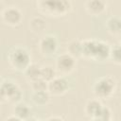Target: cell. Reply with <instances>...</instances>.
I'll list each match as a JSON object with an SVG mask.
<instances>
[{"label": "cell", "mask_w": 121, "mask_h": 121, "mask_svg": "<svg viewBox=\"0 0 121 121\" xmlns=\"http://www.w3.org/2000/svg\"><path fill=\"white\" fill-rule=\"evenodd\" d=\"M0 97L2 102L16 104L18 102H21L23 92L16 82L9 79H5L1 83Z\"/></svg>", "instance_id": "5b68a950"}, {"label": "cell", "mask_w": 121, "mask_h": 121, "mask_svg": "<svg viewBox=\"0 0 121 121\" xmlns=\"http://www.w3.org/2000/svg\"><path fill=\"white\" fill-rule=\"evenodd\" d=\"M28 27L30 31L33 32L34 34H41L46 29L47 24H46V21L43 17L33 16L28 21Z\"/></svg>", "instance_id": "7c38bea8"}, {"label": "cell", "mask_w": 121, "mask_h": 121, "mask_svg": "<svg viewBox=\"0 0 121 121\" xmlns=\"http://www.w3.org/2000/svg\"><path fill=\"white\" fill-rule=\"evenodd\" d=\"M117 39H118V42H119V44H121V32L117 35Z\"/></svg>", "instance_id": "d4e9b609"}, {"label": "cell", "mask_w": 121, "mask_h": 121, "mask_svg": "<svg viewBox=\"0 0 121 121\" xmlns=\"http://www.w3.org/2000/svg\"><path fill=\"white\" fill-rule=\"evenodd\" d=\"M107 2L104 0H88L84 3L85 10L92 16H99L107 9Z\"/></svg>", "instance_id": "30bf717a"}, {"label": "cell", "mask_w": 121, "mask_h": 121, "mask_svg": "<svg viewBox=\"0 0 121 121\" xmlns=\"http://www.w3.org/2000/svg\"><path fill=\"white\" fill-rule=\"evenodd\" d=\"M102 107H103V104L99 99L92 98L86 102L84 106V112L91 119H95V118H97V116L99 115Z\"/></svg>", "instance_id": "8fae6325"}, {"label": "cell", "mask_w": 121, "mask_h": 121, "mask_svg": "<svg viewBox=\"0 0 121 121\" xmlns=\"http://www.w3.org/2000/svg\"><path fill=\"white\" fill-rule=\"evenodd\" d=\"M57 77V71L56 68L51 66V65H44L42 66V70H41V78L43 79H44L45 81L49 82L51 81L53 78H55Z\"/></svg>", "instance_id": "ac0fdd59"}, {"label": "cell", "mask_w": 121, "mask_h": 121, "mask_svg": "<svg viewBox=\"0 0 121 121\" xmlns=\"http://www.w3.org/2000/svg\"><path fill=\"white\" fill-rule=\"evenodd\" d=\"M39 50L43 56L49 57L54 55L58 50V40L52 34L43 35L39 41Z\"/></svg>", "instance_id": "ba28073f"}, {"label": "cell", "mask_w": 121, "mask_h": 121, "mask_svg": "<svg viewBox=\"0 0 121 121\" xmlns=\"http://www.w3.org/2000/svg\"><path fill=\"white\" fill-rule=\"evenodd\" d=\"M12 112L14 115H16L23 121H26V120L31 118L32 111L27 104H26L24 102H18V103L14 104V106L12 108Z\"/></svg>", "instance_id": "4fadbf2b"}, {"label": "cell", "mask_w": 121, "mask_h": 121, "mask_svg": "<svg viewBox=\"0 0 121 121\" xmlns=\"http://www.w3.org/2000/svg\"><path fill=\"white\" fill-rule=\"evenodd\" d=\"M30 87L33 92H43V91H48V82L43 79L42 78L31 81Z\"/></svg>", "instance_id": "d6986e66"}, {"label": "cell", "mask_w": 121, "mask_h": 121, "mask_svg": "<svg viewBox=\"0 0 121 121\" xmlns=\"http://www.w3.org/2000/svg\"><path fill=\"white\" fill-rule=\"evenodd\" d=\"M91 121H104V120H101V119H98V118H95V119H91ZM112 121V120H110Z\"/></svg>", "instance_id": "484cf974"}, {"label": "cell", "mask_w": 121, "mask_h": 121, "mask_svg": "<svg viewBox=\"0 0 121 121\" xmlns=\"http://www.w3.org/2000/svg\"><path fill=\"white\" fill-rule=\"evenodd\" d=\"M98 119H101V120H104V121H110L112 120V112L110 110V108L106 107L103 105L101 111H100V113L99 115L97 116Z\"/></svg>", "instance_id": "44dd1931"}, {"label": "cell", "mask_w": 121, "mask_h": 121, "mask_svg": "<svg viewBox=\"0 0 121 121\" xmlns=\"http://www.w3.org/2000/svg\"><path fill=\"white\" fill-rule=\"evenodd\" d=\"M41 70L42 66L37 63H31L25 71V76L29 80V82L34 81L41 78Z\"/></svg>", "instance_id": "e0dca14e"}, {"label": "cell", "mask_w": 121, "mask_h": 121, "mask_svg": "<svg viewBox=\"0 0 121 121\" xmlns=\"http://www.w3.org/2000/svg\"><path fill=\"white\" fill-rule=\"evenodd\" d=\"M69 88L68 80L62 76H57L48 82V92L51 95H62Z\"/></svg>", "instance_id": "9c48e42d"}, {"label": "cell", "mask_w": 121, "mask_h": 121, "mask_svg": "<svg viewBox=\"0 0 121 121\" xmlns=\"http://www.w3.org/2000/svg\"><path fill=\"white\" fill-rule=\"evenodd\" d=\"M26 121H43V120H38V119H36V118L31 117V118H29V119H27V120H26Z\"/></svg>", "instance_id": "cb8c5ba5"}, {"label": "cell", "mask_w": 121, "mask_h": 121, "mask_svg": "<svg viewBox=\"0 0 121 121\" xmlns=\"http://www.w3.org/2000/svg\"><path fill=\"white\" fill-rule=\"evenodd\" d=\"M66 52L72 57H74L76 60L83 57L82 56V41H79L78 39L70 41L67 44Z\"/></svg>", "instance_id": "9a60e30c"}, {"label": "cell", "mask_w": 121, "mask_h": 121, "mask_svg": "<svg viewBox=\"0 0 121 121\" xmlns=\"http://www.w3.org/2000/svg\"><path fill=\"white\" fill-rule=\"evenodd\" d=\"M8 60L13 69L21 72H25L32 63L29 52L22 46H15L11 48L8 53Z\"/></svg>", "instance_id": "277c9868"}, {"label": "cell", "mask_w": 121, "mask_h": 121, "mask_svg": "<svg viewBox=\"0 0 121 121\" xmlns=\"http://www.w3.org/2000/svg\"><path fill=\"white\" fill-rule=\"evenodd\" d=\"M105 27L110 34L117 36L121 32V17L117 15L110 16L105 22Z\"/></svg>", "instance_id": "5bb4252c"}, {"label": "cell", "mask_w": 121, "mask_h": 121, "mask_svg": "<svg viewBox=\"0 0 121 121\" xmlns=\"http://www.w3.org/2000/svg\"><path fill=\"white\" fill-rule=\"evenodd\" d=\"M77 64V60L69 55L67 52L59 55L55 60V68L57 73H60L61 76H65L70 74L75 68Z\"/></svg>", "instance_id": "52a82bcc"}, {"label": "cell", "mask_w": 121, "mask_h": 121, "mask_svg": "<svg viewBox=\"0 0 121 121\" xmlns=\"http://www.w3.org/2000/svg\"><path fill=\"white\" fill-rule=\"evenodd\" d=\"M110 60H112L116 64H121V44L111 46Z\"/></svg>", "instance_id": "ffe728a7"}, {"label": "cell", "mask_w": 121, "mask_h": 121, "mask_svg": "<svg viewBox=\"0 0 121 121\" xmlns=\"http://www.w3.org/2000/svg\"><path fill=\"white\" fill-rule=\"evenodd\" d=\"M117 88V81L112 76H104L95 80L93 94L97 99H108L113 95Z\"/></svg>", "instance_id": "3957f363"}, {"label": "cell", "mask_w": 121, "mask_h": 121, "mask_svg": "<svg viewBox=\"0 0 121 121\" xmlns=\"http://www.w3.org/2000/svg\"><path fill=\"white\" fill-rule=\"evenodd\" d=\"M2 22L9 26H17L23 21V13L16 6H8L1 11Z\"/></svg>", "instance_id": "8992f818"}, {"label": "cell", "mask_w": 121, "mask_h": 121, "mask_svg": "<svg viewBox=\"0 0 121 121\" xmlns=\"http://www.w3.org/2000/svg\"><path fill=\"white\" fill-rule=\"evenodd\" d=\"M51 95L48 91H43V92H32L31 95V100L32 102L37 106H45L50 101Z\"/></svg>", "instance_id": "2e32d148"}, {"label": "cell", "mask_w": 121, "mask_h": 121, "mask_svg": "<svg viewBox=\"0 0 121 121\" xmlns=\"http://www.w3.org/2000/svg\"><path fill=\"white\" fill-rule=\"evenodd\" d=\"M5 121H23V120H22V119H20L19 117H17L16 115L11 114V115L8 116V117L5 119Z\"/></svg>", "instance_id": "7402d4cb"}, {"label": "cell", "mask_w": 121, "mask_h": 121, "mask_svg": "<svg viewBox=\"0 0 121 121\" xmlns=\"http://www.w3.org/2000/svg\"><path fill=\"white\" fill-rule=\"evenodd\" d=\"M45 121H64L60 116H57V115H52L50 117H48Z\"/></svg>", "instance_id": "603a6c76"}, {"label": "cell", "mask_w": 121, "mask_h": 121, "mask_svg": "<svg viewBox=\"0 0 121 121\" xmlns=\"http://www.w3.org/2000/svg\"><path fill=\"white\" fill-rule=\"evenodd\" d=\"M111 45L99 40L82 41V56L97 61H103L110 59Z\"/></svg>", "instance_id": "6da1fadb"}, {"label": "cell", "mask_w": 121, "mask_h": 121, "mask_svg": "<svg viewBox=\"0 0 121 121\" xmlns=\"http://www.w3.org/2000/svg\"><path fill=\"white\" fill-rule=\"evenodd\" d=\"M37 9L50 17H61L72 9V3L69 0H38Z\"/></svg>", "instance_id": "7a4b0ae2"}]
</instances>
